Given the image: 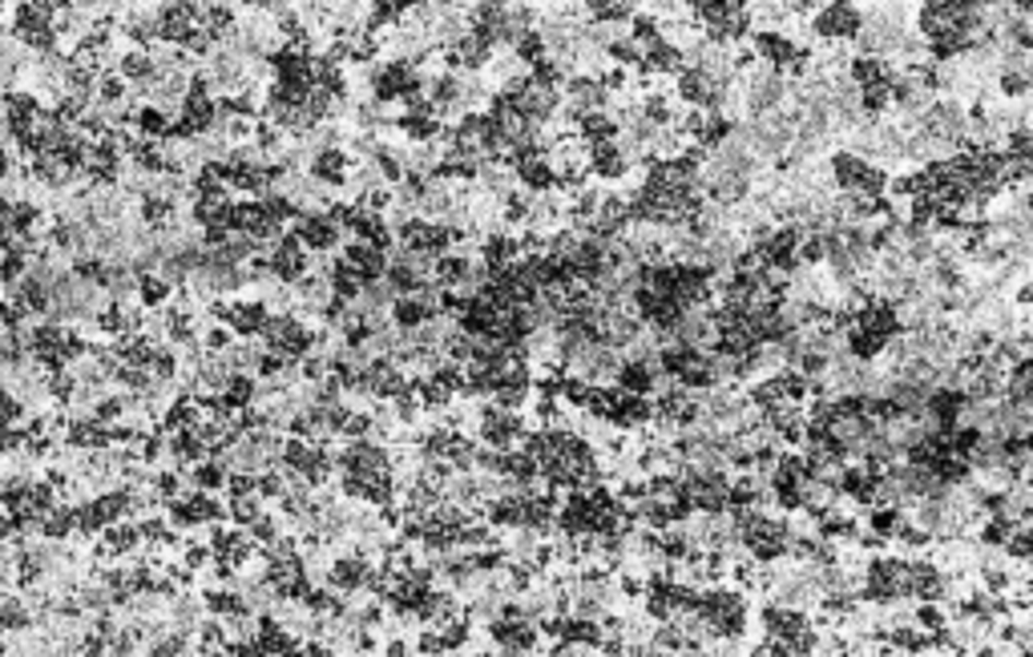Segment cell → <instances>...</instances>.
I'll return each instance as SVG.
<instances>
[{
	"instance_id": "6da1fadb",
	"label": "cell",
	"mask_w": 1033,
	"mask_h": 657,
	"mask_svg": "<svg viewBox=\"0 0 1033 657\" xmlns=\"http://www.w3.org/2000/svg\"><path fill=\"white\" fill-rule=\"evenodd\" d=\"M828 182H832L840 194L880 198L888 186V170L880 162L856 154V150H835L832 158H828Z\"/></svg>"
},
{
	"instance_id": "7a4b0ae2",
	"label": "cell",
	"mask_w": 1033,
	"mask_h": 657,
	"mask_svg": "<svg viewBox=\"0 0 1033 657\" xmlns=\"http://www.w3.org/2000/svg\"><path fill=\"white\" fill-rule=\"evenodd\" d=\"M759 621H763V633L775 637V642H783L787 654H816V645H820V630L811 625L808 609L768 601L763 613H759Z\"/></svg>"
},
{
	"instance_id": "3957f363",
	"label": "cell",
	"mask_w": 1033,
	"mask_h": 657,
	"mask_svg": "<svg viewBox=\"0 0 1033 657\" xmlns=\"http://www.w3.org/2000/svg\"><path fill=\"white\" fill-rule=\"evenodd\" d=\"M860 25H864L860 4L828 0V4H820L816 16H811V40H820V45H844V40H852L860 33Z\"/></svg>"
},
{
	"instance_id": "277c9868",
	"label": "cell",
	"mask_w": 1033,
	"mask_h": 657,
	"mask_svg": "<svg viewBox=\"0 0 1033 657\" xmlns=\"http://www.w3.org/2000/svg\"><path fill=\"white\" fill-rule=\"evenodd\" d=\"M489 642L497 654H533V649H542V633H537L533 618H492Z\"/></svg>"
},
{
	"instance_id": "5b68a950",
	"label": "cell",
	"mask_w": 1033,
	"mask_h": 657,
	"mask_svg": "<svg viewBox=\"0 0 1033 657\" xmlns=\"http://www.w3.org/2000/svg\"><path fill=\"white\" fill-rule=\"evenodd\" d=\"M292 235L299 238V242H304L311 254H332V250H340V242H344V230L335 226V218L328 211L299 214V218H295Z\"/></svg>"
},
{
	"instance_id": "8992f818",
	"label": "cell",
	"mask_w": 1033,
	"mask_h": 657,
	"mask_svg": "<svg viewBox=\"0 0 1033 657\" xmlns=\"http://www.w3.org/2000/svg\"><path fill=\"white\" fill-rule=\"evenodd\" d=\"M352 166H356V162H352V154H347L344 145H319V150H311V162H307L304 174L311 182L328 186V190H344Z\"/></svg>"
},
{
	"instance_id": "52a82bcc",
	"label": "cell",
	"mask_w": 1033,
	"mask_h": 657,
	"mask_svg": "<svg viewBox=\"0 0 1033 657\" xmlns=\"http://www.w3.org/2000/svg\"><path fill=\"white\" fill-rule=\"evenodd\" d=\"M266 315H271V307L263 299H230L223 323L230 327L235 339H259L266 327Z\"/></svg>"
},
{
	"instance_id": "ba28073f",
	"label": "cell",
	"mask_w": 1033,
	"mask_h": 657,
	"mask_svg": "<svg viewBox=\"0 0 1033 657\" xmlns=\"http://www.w3.org/2000/svg\"><path fill=\"white\" fill-rule=\"evenodd\" d=\"M585 166H590V178H597V182H622L626 174L634 170V162L618 150V142L585 145Z\"/></svg>"
},
{
	"instance_id": "9c48e42d",
	"label": "cell",
	"mask_w": 1033,
	"mask_h": 657,
	"mask_svg": "<svg viewBox=\"0 0 1033 657\" xmlns=\"http://www.w3.org/2000/svg\"><path fill=\"white\" fill-rule=\"evenodd\" d=\"M509 170H513V182L521 186V190H530V194H554L557 190V170H554V162H549V154L516 158Z\"/></svg>"
},
{
	"instance_id": "30bf717a",
	"label": "cell",
	"mask_w": 1033,
	"mask_h": 657,
	"mask_svg": "<svg viewBox=\"0 0 1033 657\" xmlns=\"http://www.w3.org/2000/svg\"><path fill=\"white\" fill-rule=\"evenodd\" d=\"M340 263L352 266L364 283H376V278H384L388 271V254L376 250L371 242H364V238H347L344 250H340Z\"/></svg>"
},
{
	"instance_id": "8fae6325",
	"label": "cell",
	"mask_w": 1033,
	"mask_h": 657,
	"mask_svg": "<svg viewBox=\"0 0 1033 657\" xmlns=\"http://www.w3.org/2000/svg\"><path fill=\"white\" fill-rule=\"evenodd\" d=\"M638 65L646 69V73H654V77H675V73H682V65H687V57H682V49L678 45H670V40L654 37L650 45H642V61Z\"/></svg>"
},
{
	"instance_id": "7c38bea8",
	"label": "cell",
	"mask_w": 1033,
	"mask_h": 657,
	"mask_svg": "<svg viewBox=\"0 0 1033 657\" xmlns=\"http://www.w3.org/2000/svg\"><path fill=\"white\" fill-rule=\"evenodd\" d=\"M566 645H573V654H590V649H597V642H602V625H597V618H582V613H566L561 618V633H557Z\"/></svg>"
},
{
	"instance_id": "4fadbf2b",
	"label": "cell",
	"mask_w": 1033,
	"mask_h": 657,
	"mask_svg": "<svg viewBox=\"0 0 1033 657\" xmlns=\"http://www.w3.org/2000/svg\"><path fill=\"white\" fill-rule=\"evenodd\" d=\"M33 605L28 597H16V593H0V633H25L33 630Z\"/></svg>"
},
{
	"instance_id": "5bb4252c",
	"label": "cell",
	"mask_w": 1033,
	"mask_h": 657,
	"mask_svg": "<svg viewBox=\"0 0 1033 657\" xmlns=\"http://www.w3.org/2000/svg\"><path fill=\"white\" fill-rule=\"evenodd\" d=\"M170 295H174V283L162 278L158 271H146V275H138V283H133V299H138V307H146V311L166 307Z\"/></svg>"
},
{
	"instance_id": "9a60e30c",
	"label": "cell",
	"mask_w": 1033,
	"mask_h": 657,
	"mask_svg": "<svg viewBox=\"0 0 1033 657\" xmlns=\"http://www.w3.org/2000/svg\"><path fill=\"white\" fill-rule=\"evenodd\" d=\"M578 138H582L585 145H597V142H614L618 138V121L609 118V109H590V114H582L578 118Z\"/></svg>"
},
{
	"instance_id": "2e32d148",
	"label": "cell",
	"mask_w": 1033,
	"mask_h": 657,
	"mask_svg": "<svg viewBox=\"0 0 1033 657\" xmlns=\"http://www.w3.org/2000/svg\"><path fill=\"white\" fill-rule=\"evenodd\" d=\"M114 69H118V73L130 81V85H142V81L154 77V53H150V49H138V45H130V49H121V53H118Z\"/></svg>"
},
{
	"instance_id": "e0dca14e",
	"label": "cell",
	"mask_w": 1033,
	"mask_h": 657,
	"mask_svg": "<svg viewBox=\"0 0 1033 657\" xmlns=\"http://www.w3.org/2000/svg\"><path fill=\"white\" fill-rule=\"evenodd\" d=\"M37 533L45 540H54V545H61V540H69L78 528H73V504H66V500H57L54 509L49 513L40 516V525H37Z\"/></svg>"
},
{
	"instance_id": "ac0fdd59",
	"label": "cell",
	"mask_w": 1033,
	"mask_h": 657,
	"mask_svg": "<svg viewBox=\"0 0 1033 657\" xmlns=\"http://www.w3.org/2000/svg\"><path fill=\"white\" fill-rule=\"evenodd\" d=\"M186 485L199 488V492H223L226 468L214 461V456H202L199 464H190V468H186Z\"/></svg>"
},
{
	"instance_id": "d6986e66",
	"label": "cell",
	"mask_w": 1033,
	"mask_h": 657,
	"mask_svg": "<svg viewBox=\"0 0 1033 657\" xmlns=\"http://www.w3.org/2000/svg\"><path fill=\"white\" fill-rule=\"evenodd\" d=\"M138 138H154V142H162V138H170V114L158 106H138L133 109V126H130Z\"/></svg>"
},
{
	"instance_id": "ffe728a7",
	"label": "cell",
	"mask_w": 1033,
	"mask_h": 657,
	"mask_svg": "<svg viewBox=\"0 0 1033 657\" xmlns=\"http://www.w3.org/2000/svg\"><path fill=\"white\" fill-rule=\"evenodd\" d=\"M218 395H223V404L230 411L247 408V404H254V375L251 371H230L226 383L218 387Z\"/></svg>"
},
{
	"instance_id": "44dd1931",
	"label": "cell",
	"mask_w": 1033,
	"mask_h": 657,
	"mask_svg": "<svg viewBox=\"0 0 1033 657\" xmlns=\"http://www.w3.org/2000/svg\"><path fill=\"white\" fill-rule=\"evenodd\" d=\"M1030 69H997V93L1001 101H1025L1030 97Z\"/></svg>"
},
{
	"instance_id": "7402d4cb",
	"label": "cell",
	"mask_w": 1033,
	"mask_h": 657,
	"mask_svg": "<svg viewBox=\"0 0 1033 657\" xmlns=\"http://www.w3.org/2000/svg\"><path fill=\"white\" fill-rule=\"evenodd\" d=\"M606 61L609 65H622V69H634L638 61H642V45H638L630 33H622V37H614L606 45Z\"/></svg>"
},
{
	"instance_id": "603a6c76",
	"label": "cell",
	"mask_w": 1033,
	"mask_h": 657,
	"mask_svg": "<svg viewBox=\"0 0 1033 657\" xmlns=\"http://www.w3.org/2000/svg\"><path fill=\"white\" fill-rule=\"evenodd\" d=\"M513 49V57L521 61V65H530V61H537V57H545V37H542V28L533 25V28H525L521 37L509 45Z\"/></svg>"
},
{
	"instance_id": "cb8c5ba5",
	"label": "cell",
	"mask_w": 1033,
	"mask_h": 657,
	"mask_svg": "<svg viewBox=\"0 0 1033 657\" xmlns=\"http://www.w3.org/2000/svg\"><path fill=\"white\" fill-rule=\"evenodd\" d=\"M259 513H263V500L254 497V492H251V497H230V500H226V516H230V521H235L239 528L251 525Z\"/></svg>"
},
{
	"instance_id": "d4e9b609",
	"label": "cell",
	"mask_w": 1033,
	"mask_h": 657,
	"mask_svg": "<svg viewBox=\"0 0 1033 657\" xmlns=\"http://www.w3.org/2000/svg\"><path fill=\"white\" fill-rule=\"evenodd\" d=\"M21 420H25V399L16 392H9V387H0V428L21 423Z\"/></svg>"
},
{
	"instance_id": "484cf974",
	"label": "cell",
	"mask_w": 1033,
	"mask_h": 657,
	"mask_svg": "<svg viewBox=\"0 0 1033 657\" xmlns=\"http://www.w3.org/2000/svg\"><path fill=\"white\" fill-rule=\"evenodd\" d=\"M199 343H202V351H226V347L235 343V335H230L226 323H211V327L199 335Z\"/></svg>"
},
{
	"instance_id": "4316f807",
	"label": "cell",
	"mask_w": 1033,
	"mask_h": 657,
	"mask_svg": "<svg viewBox=\"0 0 1033 657\" xmlns=\"http://www.w3.org/2000/svg\"><path fill=\"white\" fill-rule=\"evenodd\" d=\"M223 492H226V500H230V497H251V492H254V473H226Z\"/></svg>"
},
{
	"instance_id": "83f0119b",
	"label": "cell",
	"mask_w": 1033,
	"mask_h": 657,
	"mask_svg": "<svg viewBox=\"0 0 1033 657\" xmlns=\"http://www.w3.org/2000/svg\"><path fill=\"white\" fill-rule=\"evenodd\" d=\"M21 444H25V432H21V423H9V428H0V461H4V456H16V452H21Z\"/></svg>"
},
{
	"instance_id": "f1b7e54d",
	"label": "cell",
	"mask_w": 1033,
	"mask_h": 657,
	"mask_svg": "<svg viewBox=\"0 0 1033 657\" xmlns=\"http://www.w3.org/2000/svg\"><path fill=\"white\" fill-rule=\"evenodd\" d=\"M239 9H247V13H278V9H287L292 0H235Z\"/></svg>"
},
{
	"instance_id": "f546056e",
	"label": "cell",
	"mask_w": 1033,
	"mask_h": 657,
	"mask_svg": "<svg viewBox=\"0 0 1033 657\" xmlns=\"http://www.w3.org/2000/svg\"><path fill=\"white\" fill-rule=\"evenodd\" d=\"M13 174H16V154H13V150H9L4 142H0V186L9 182Z\"/></svg>"
},
{
	"instance_id": "4dcf8cb0",
	"label": "cell",
	"mask_w": 1033,
	"mask_h": 657,
	"mask_svg": "<svg viewBox=\"0 0 1033 657\" xmlns=\"http://www.w3.org/2000/svg\"><path fill=\"white\" fill-rule=\"evenodd\" d=\"M1030 295H1033V287H1030V283H1021V287H1018V307H1030Z\"/></svg>"
},
{
	"instance_id": "1f68e13d",
	"label": "cell",
	"mask_w": 1033,
	"mask_h": 657,
	"mask_svg": "<svg viewBox=\"0 0 1033 657\" xmlns=\"http://www.w3.org/2000/svg\"><path fill=\"white\" fill-rule=\"evenodd\" d=\"M626 4H634V0H626Z\"/></svg>"
}]
</instances>
